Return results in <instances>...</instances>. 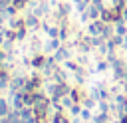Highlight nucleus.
I'll return each mask as SVG.
<instances>
[{
    "mask_svg": "<svg viewBox=\"0 0 127 123\" xmlns=\"http://www.w3.org/2000/svg\"><path fill=\"white\" fill-rule=\"evenodd\" d=\"M40 50H42V44H40V40H34V42L30 44V52L36 56V54H40Z\"/></svg>",
    "mask_w": 127,
    "mask_h": 123,
    "instance_id": "nucleus-15",
    "label": "nucleus"
},
{
    "mask_svg": "<svg viewBox=\"0 0 127 123\" xmlns=\"http://www.w3.org/2000/svg\"><path fill=\"white\" fill-rule=\"evenodd\" d=\"M62 42H65L67 38H69V30H67V26H60V36H58Z\"/></svg>",
    "mask_w": 127,
    "mask_h": 123,
    "instance_id": "nucleus-14",
    "label": "nucleus"
},
{
    "mask_svg": "<svg viewBox=\"0 0 127 123\" xmlns=\"http://www.w3.org/2000/svg\"><path fill=\"white\" fill-rule=\"evenodd\" d=\"M24 20H26V28H28L30 32H36V30L42 26V24H40V18H38L36 14H26Z\"/></svg>",
    "mask_w": 127,
    "mask_h": 123,
    "instance_id": "nucleus-3",
    "label": "nucleus"
},
{
    "mask_svg": "<svg viewBox=\"0 0 127 123\" xmlns=\"http://www.w3.org/2000/svg\"><path fill=\"white\" fill-rule=\"evenodd\" d=\"M79 117H81L83 121H91V119H93V117H91V111H89L87 107H83V109H81V113H79Z\"/></svg>",
    "mask_w": 127,
    "mask_h": 123,
    "instance_id": "nucleus-18",
    "label": "nucleus"
},
{
    "mask_svg": "<svg viewBox=\"0 0 127 123\" xmlns=\"http://www.w3.org/2000/svg\"><path fill=\"white\" fill-rule=\"evenodd\" d=\"M69 91H71V87L67 85V81L58 83V85H56V97H54V99H60V97H64V95H69Z\"/></svg>",
    "mask_w": 127,
    "mask_h": 123,
    "instance_id": "nucleus-5",
    "label": "nucleus"
},
{
    "mask_svg": "<svg viewBox=\"0 0 127 123\" xmlns=\"http://www.w3.org/2000/svg\"><path fill=\"white\" fill-rule=\"evenodd\" d=\"M42 28H44V32H46L50 38H58V36H60V28H56V26H50V24H48V20L42 24Z\"/></svg>",
    "mask_w": 127,
    "mask_h": 123,
    "instance_id": "nucleus-11",
    "label": "nucleus"
},
{
    "mask_svg": "<svg viewBox=\"0 0 127 123\" xmlns=\"http://www.w3.org/2000/svg\"><path fill=\"white\" fill-rule=\"evenodd\" d=\"M52 79H54L56 83H64V81H67V71H65V69H62V67H58V69L54 71Z\"/></svg>",
    "mask_w": 127,
    "mask_h": 123,
    "instance_id": "nucleus-8",
    "label": "nucleus"
},
{
    "mask_svg": "<svg viewBox=\"0 0 127 123\" xmlns=\"http://www.w3.org/2000/svg\"><path fill=\"white\" fill-rule=\"evenodd\" d=\"M8 28H12V30H20V28H26V20L24 18H10L8 20Z\"/></svg>",
    "mask_w": 127,
    "mask_h": 123,
    "instance_id": "nucleus-7",
    "label": "nucleus"
},
{
    "mask_svg": "<svg viewBox=\"0 0 127 123\" xmlns=\"http://www.w3.org/2000/svg\"><path fill=\"white\" fill-rule=\"evenodd\" d=\"M46 60H48V56H44V54L32 56V67H34V69H42V67L46 65Z\"/></svg>",
    "mask_w": 127,
    "mask_h": 123,
    "instance_id": "nucleus-4",
    "label": "nucleus"
},
{
    "mask_svg": "<svg viewBox=\"0 0 127 123\" xmlns=\"http://www.w3.org/2000/svg\"><path fill=\"white\" fill-rule=\"evenodd\" d=\"M28 32H30L28 28H20V30H16V42H24Z\"/></svg>",
    "mask_w": 127,
    "mask_h": 123,
    "instance_id": "nucleus-13",
    "label": "nucleus"
},
{
    "mask_svg": "<svg viewBox=\"0 0 127 123\" xmlns=\"http://www.w3.org/2000/svg\"><path fill=\"white\" fill-rule=\"evenodd\" d=\"M81 2H83V4H85V6H89V4H91V2H93V0H81Z\"/></svg>",
    "mask_w": 127,
    "mask_h": 123,
    "instance_id": "nucleus-20",
    "label": "nucleus"
},
{
    "mask_svg": "<svg viewBox=\"0 0 127 123\" xmlns=\"http://www.w3.org/2000/svg\"><path fill=\"white\" fill-rule=\"evenodd\" d=\"M103 28H105L103 20H91L87 24V34L89 36H103Z\"/></svg>",
    "mask_w": 127,
    "mask_h": 123,
    "instance_id": "nucleus-1",
    "label": "nucleus"
},
{
    "mask_svg": "<svg viewBox=\"0 0 127 123\" xmlns=\"http://www.w3.org/2000/svg\"><path fill=\"white\" fill-rule=\"evenodd\" d=\"M91 121H93V123H107V121H109V113H101V111H99Z\"/></svg>",
    "mask_w": 127,
    "mask_h": 123,
    "instance_id": "nucleus-12",
    "label": "nucleus"
},
{
    "mask_svg": "<svg viewBox=\"0 0 127 123\" xmlns=\"http://www.w3.org/2000/svg\"><path fill=\"white\" fill-rule=\"evenodd\" d=\"M101 10H103V8H99V6H95V4H89V6H87L89 20H99V16H101Z\"/></svg>",
    "mask_w": 127,
    "mask_h": 123,
    "instance_id": "nucleus-10",
    "label": "nucleus"
},
{
    "mask_svg": "<svg viewBox=\"0 0 127 123\" xmlns=\"http://www.w3.org/2000/svg\"><path fill=\"white\" fill-rule=\"evenodd\" d=\"M58 48H62V40L60 38H50V42L44 44V50L46 52H56Z\"/></svg>",
    "mask_w": 127,
    "mask_h": 123,
    "instance_id": "nucleus-6",
    "label": "nucleus"
},
{
    "mask_svg": "<svg viewBox=\"0 0 127 123\" xmlns=\"http://www.w3.org/2000/svg\"><path fill=\"white\" fill-rule=\"evenodd\" d=\"M107 67H111V65H109V62H99V63L95 65V71H99V73H101V71H105Z\"/></svg>",
    "mask_w": 127,
    "mask_h": 123,
    "instance_id": "nucleus-19",
    "label": "nucleus"
},
{
    "mask_svg": "<svg viewBox=\"0 0 127 123\" xmlns=\"http://www.w3.org/2000/svg\"><path fill=\"white\" fill-rule=\"evenodd\" d=\"M54 58H56V62H58V63H60V62H67V60L71 58L69 46H62V48H58V50L54 52Z\"/></svg>",
    "mask_w": 127,
    "mask_h": 123,
    "instance_id": "nucleus-2",
    "label": "nucleus"
},
{
    "mask_svg": "<svg viewBox=\"0 0 127 123\" xmlns=\"http://www.w3.org/2000/svg\"><path fill=\"white\" fill-rule=\"evenodd\" d=\"M50 119H52V123H69V119L65 117L64 111H54V113H50Z\"/></svg>",
    "mask_w": 127,
    "mask_h": 123,
    "instance_id": "nucleus-9",
    "label": "nucleus"
},
{
    "mask_svg": "<svg viewBox=\"0 0 127 123\" xmlns=\"http://www.w3.org/2000/svg\"><path fill=\"white\" fill-rule=\"evenodd\" d=\"M81 109H83V107H81V103H73V105L69 107V113H71L73 117H79V113H81Z\"/></svg>",
    "mask_w": 127,
    "mask_h": 123,
    "instance_id": "nucleus-17",
    "label": "nucleus"
},
{
    "mask_svg": "<svg viewBox=\"0 0 127 123\" xmlns=\"http://www.w3.org/2000/svg\"><path fill=\"white\" fill-rule=\"evenodd\" d=\"M60 103L64 105V109H67V107H71V105H73V99H71L69 95H64V97H60Z\"/></svg>",
    "mask_w": 127,
    "mask_h": 123,
    "instance_id": "nucleus-16",
    "label": "nucleus"
}]
</instances>
